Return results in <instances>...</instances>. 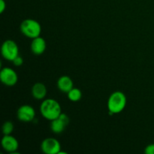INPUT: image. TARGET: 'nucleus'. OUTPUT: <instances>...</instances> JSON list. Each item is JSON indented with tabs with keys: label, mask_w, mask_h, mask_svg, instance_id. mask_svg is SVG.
Wrapping results in <instances>:
<instances>
[{
	"label": "nucleus",
	"mask_w": 154,
	"mask_h": 154,
	"mask_svg": "<svg viewBox=\"0 0 154 154\" xmlns=\"http://www.w3.org/2000/svg\"><path fill=\"white\" fill-rule=\"evenodd\" d=\"M2 55L5 60L13 61L17 56H19V48L13 40H6L3 42L1 48Z\"/></svg>",
	"instance_id": "20e7f679"
},
{
	"label": "nucleus",
	"mask_w": 154,
	"mask_h": 154,
	"mask_svg": "<svg viewBox=\"0 0 154 154\" xmlns=\"http://www.w3.org/2000/svg\"><path fill=\"white\" fill-rule=\"evenodd\" d=\"M144 153L146 154H154V144H150L145 147Z\"/></svg>",
	"instance_id": "dca6fc26"
},
{
	"label": "nucleus",
	"mask_w": 154,
	"mask_h": 154,
	"mask_svg": "<svg viewBox=\"0 0 154 154\" xmlns=\"http://www.w3.org/2000/svg\"><path fill=\"white\" fill-rule=\"evenodd\" d=\"M82 97V93L78 88H73L68 93V98L72 102H78Z\"/></svg>",
	"instance_id": "ddd939ff"
},
{
	"label": "nucleus",
	"mask_w": 154,
	"mask_h": 154,
	"mask_svg": "<svg viewBox=\"0 0 154 154\" xmlns=\"http://www.w3.org/2000/svg\"><path fill=\"white\" fill-rule=\"evenodd\" d=\"M57 87L63 93H68L74 87L73 81L70 77L63 75L57 81Z\"/></svg>",
	"instance_id": "9d476101"
},
{
	"label": "nucleus",
	"mask_w": 154,
	"mask_h": 154,
	"mask_svg": "<svg viewBox=\"0 0 154 154\" xmlns=\"http://www.w3.org/2000/svg\"><path fill=\"white\" fill-rule=\"evenodd\" d=\"M20 31L23 35L33 39L40 36L42 32V26L35 20L26 19L21 23Z\"/></svg>",
	"instance_id": "7ed1b4c3"
},
{
	"label": "nucleus",
	"mask_w": 154,
	"mask_h": 154,
	"mask_svg": "<svg viewBox=\"0 0 154 154\" xmlns=\"http://www.w3.org/2000/svg\"><path fill=\"white\" fill-rule=\"evenodd\" d=\"M67 124L60 117L52 120L51 123V129L54 133L60 134L64 131Z\"/></svg>",
	"instance_id": "f8f14e48"
},
{
	"label": "nucleus",
	"mask_w": 154,
	"mask_h": 154,
	"mask_svg": "<svg viewBox=\"0 0 154 154\" xmlns=\"http://www.w3.org/2000/svg\"><path fill=\"white\" fill-rule=\"evenodd\" d=\"M6 8V3L5 0H0V13L2 14Z\"/></svg>",
	"instance_id": "f3484780"
},
{
	"label": "nucleus",
	"mask_w": 154,
	"mask_h": 154,
	"mask_svg": "<svg viewBox=\"0 0 154 154\" xmlns=\"http://www.w3.org/2000/svg\"><path fill=\"white\" fill-rule=\"evenodd\" d=\"M17 117L22 122H32L35 117V111L31 105H21L17 111Z\"/></svg>",
	"instance_id": "0eeeda50"
},
{
	"label": "nucleus",
	"mask_w": 154,
	"mask_h": 154,
	"mask_svg": "<svg viewBox=\"0 0 154 154\" xmlns=\"http://www.w3.org/2000/svg\"><path fill=\"white\" fill-rule=\"evenodd\" d=\"M2 146L5 151L11 153H15L19 147L18 141L11 135H5L2 138Z\"/></svg>",
	"instance_id": "6e6552de"
},
{
	"label": "nucleus",
	"mask_w": 154,
	"mask_h": 154,
	"mask_svg": "<svg viewBox=\"0 0 154 154\" xmlns=\"http://www.w3.org/2000/svg\"><path fill=\"white\" fill-rule=\"evenodd\" d=\"M30 48H31L32 52L35 55H41L44 54L46 50V42L43 38L38 36L32 39Z\"/></svg>",
	"instance_id": "1a4fd4ad"
},
{
	"label": "nucleus",
	"mask_w": 154,
	"mask_h": 154,
	"mask_svg": "<svg viewBox=\"0 0 154 154\" xmlns=\"http://www.w3.org/2000/svg\"><path fill=\"white\" fill-rule=\"evenodd\" d=\"M14 131V124L11 121L5 122L2 126V132L4 135H11Z\"/></svg>",
	"instance_id": "4468645a"
},
{
	"label": "nucleus",
	"mask_w": 154,
	"mask_h": 154,
	"mask_svg": "<svg viewBox=\"0 0 154 154\" xmlns=\"http://www.w3.org/2000/svg\"><path fill=\"white\" fill-rule=\"evenodd\" d=\"M41 114L48 120H55L62 114L60 104L54 99H47L42 102L40 106Z\"/></svg>",
	"instance_id": "f257e3e1"
},
{
	"label": "nucleus",
	"mask_w": 154,
	"mask_h": 154,
	"mask_svg": "<svg viewBox=\"0 0 154 154\" xmlns=\"http://www.w3.org/2000/svg\"><path fill=\"white\" fill-rule=\"evenodd\" d=\"M12 62H13V63L14 66H22L23 63V60L22 57L19 55V56H17V57L16 58H15Z\"/></svg>",
	"instance_id": "2eb2a0df"
},
{
	"label": "nucleus",
	"mask_w": 154,
	"mask_h": 154,
	"mask_svg": "<svg viewBox=\"0 0 154 154\" xmlns=\"http://www.w3.org/2000/svg\"><path fill=\"white\" fill-rule=\"evenodd\" d=\"M41 149L46 154H58L61 150V144L56 138H48L42 141Z\"/></svg>",
	"instance_id": "39448f33"
},
{
	"label": "nucleus",
	"mask_w": 154,
	"mask_h": 154,
	"mask_svg": "<svg viewBox=\"0 0 154 154\" xmlns=\"http://www.w3.org/2000/svg\"><path fill=\"white\" fill-rule=\"evenodd\" d=\"M126 97L123 93L120 91H116L111 93L108 101V111L114 114L122 112L126 108Z\"/></svg>",
	"instance_id": "f03ea898"
},
{
	"label": "nucleus",
	"mask_w": 154,
	"mask_h": 154,
	"mask_svg": "<svg viewBox=\"0 0 154 154\" xmlns=\"http://www.w3.org/2000/svg\"><path fill=\"white\" fill-rule=\"evenodd\" d=\"M0 79L2 84L8 87L14 86L17 83L18 75L14 70L9 67L3 68L0 72Z\"/></svg>",
	"instance_id": "423d86ee"
},
{
	"label": "nucleus",
	"mask_w": 154,
	"mask_h": 154,
	"mask_svg": "<svg viewBox=\"0 0 154 154\" xmlns=\"http://www.w3.org/2000/svg\"><path fill=\"white\" fill-rule=\"evenodd\" d=\"M32 95L36 99H45L47 95V88L45 85L42 83H36L33 85L32 88Z\"/></svg>",
	"instance_id": "9b49d317"
}]
</instances>
